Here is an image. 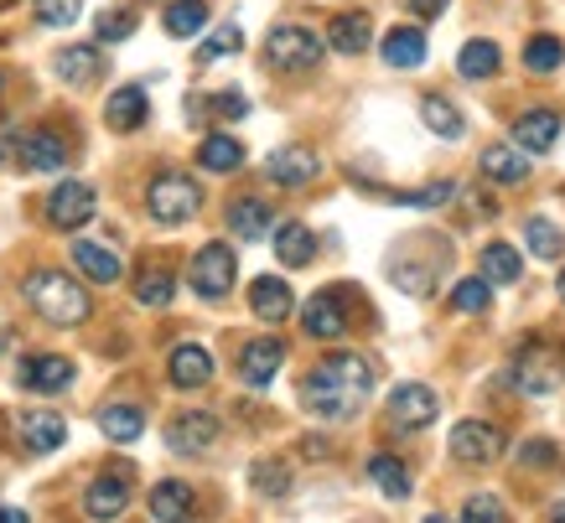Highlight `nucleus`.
<instances>
[{"instance_id":"nucleus-1","label":"nucleus","mask_w":565,"mask_h":523,"mask_svg":"<svg viewBox=\"0 0 565 523\" xmlns=\"http://www.w3.org/2000/svg\"><path fill=\"white\" fill-rule=\"evenodd\" d=\"M374 394V363L363 353H327L301 384V405L317 420H348Z\"/></svg>"},{"instance_id":"nucleus-2","label":"nucleus","mask_w":565,"mask_h":523,"mask_svg":"<svg viewBox=\"0 0 565 523\" xmlns=\"http://www.w3.org/2000/svg\"><path fill=\"white\" fill-rule=\"evenodd\" d=\"M21 296H26V306H32L42 321H52V327H84V321L94 317L88 290L63 270H32L21 280Z\"/></svg>"},{"instance_id":"nucleus-3","label":"nucleus","mask_w":565,"mask_h":523,"mask_svg":"<svg viewBox=\"0 0 565 523\" xmlns=\"http://www.w3.org/2000/svg\"><path fill=\"white\" fill-rule=\"evenodd\" d=\"M322 52H327V42L311 32V26L280 21V26H270V36H265V68H275V73H311V68H322Z\"/></svg>"},{"instance_id":"nucleus-4","label":"nucleus","mask_w":565,"mask_h":523,"mask_svg":"<svg viewBox=\"0 0 565 523\" xmlns=\"http://www.w3.org/2000/svg\"><path fill=\"white\" fill-rule=\"evenodd\" d=\"M198 207H203V186L192 182L188 171H156L151 186H146V213L167 228L198 218Z\"/></svg>"},{"instance_id":"nucleus-5","label":"nucleus","mask_w":565,"mask_h":523,"mask_svg":"<svg viewBox=\"0 0 565 523\" xmlns=\"http://www.w3.org/2000/svg\"><path fill=\"white\" fill-rule=\"evenodd\" d=\"M565 378V353H555L550 342L530 338L524 348L514 353V369H509V384L519 388V394H530V399H545V394H555Z\"/></svg>"},{"instance_id":"nucleus-6","label":"nucleus","mask_w":565,"mask_h":523,"mask_svg":"<svg viewBox=\"0 0 565 523\" xmlns=\"http://www.w3.org/2000/svg\"><path fill=\"white\" fill-rule=\"evenodd\" d=\"M234 280H239V259H234V249H228L223 238H213V244H203V249L192 254L188 286L198 290L203 301H223V296L234 290Z\"/></svg>"},{"instance_id":"nucleus-7","label":"nucleus","mask_w":565,"mask_h":523,"mask_svg":"<svg viewBox=\"0 0 565 523\" xmlns=\"http://www.w3.org/2000/svg\"><path fill=\"white\" fill-rule=\"evenodd\" d=\"M503 451H509V440H503L498 425H488V420H457L451 425V456H457L462 467H493Z\"/></svg>"},{"instance_id":"nucleus-8","label":"nucleus","mask_w":565,"mask_h":523,"mask_svg":"<svg viewBox=\"0 0 565 523\" xmlns=\"http://www.w3.org/2000/svg\"><path fill=\"white\" fill-rule=\"evenodd\" d=\"M94 213H99V192H94L88 182H57L47 192V223L52 228H63V234L84 228Z\"/></svg>"},{"instance_id":"nucleus-9","label":"nucleus","mask_w":565,"mask_h":523,"mask_svg":"<svg viewBox=\"0 0 565 523\" xmlns=\"http://www.w3.org/2000/svg\"><path fill=\"white\" fill-rule=\"evenodd\" d=\"M436 415H441V399H436V388L430 384H394L390 394V420L399 425V430H426V425H436Z\"/></svg>"},{"instance_id":"nucleus-10","label":"nucleus","mask_w":565,"mask_h":523,"mask_svg":"<svg viewBox=\"0 0 565 523\" xmlns=\"http://www.w3.org/2000/svg\"><path fill=\"white\" fill-rule=\"evenodd\" d=\"M218 436H223V425H218V415H207V409H188V415H172V420H167V446H172L177 456L213 451Z\"/></svg>"},{"instance_id":"nucleus-11","label":"nucleus","mask_w":565,"mask_h":523,"mask_svg":"<svg viewBox=\"0 0 565 523\" xmlns=\"http://www.w3.org/2000/svg\"><path fill=\"white\" fill-rule=\"evenodd\" d=\"M301 332L317 342H338L348 332V301L343 290H317L307 306H301Z\"/></svg>"},{"instance_id":"nucleus-12","label":"nucleus","mask_w":565,"mask_h":523,"mask_svg":"<svg viewBox=\"0 0 565 523\" xmlns=\"http://www.w3.org/2000/svg\"><path fill=\"white\" fill-rule=\"evenodd\" d=\"M73 378H78V369L57 353H32L17 363V384L26 388V394H63Z\"/></svg>"},{"instance_id":"nucleus-13","label":"nucleus","mask_w":565,"mask_h":523,"mask_svg":"<svg viewBox=\"0 0 565 523\" xmlns=\"http://www.w3.org/2000/svg\"><path fill=\"white\" fill-rule=\"evenodd\" d=\"M17 167L21 171H63L68 167V140L57 130H26L17 136Z\"/></svg>"},{"instance_id":"nucleus-14","label":"nucleus","mask_w":565,"mask_h":523,"mask_svg":"<svg viewBox=\"0 0 565 523\" xmlns=\"http://www.w3.org/2000/svg\"><path fill=\"white\" fill-rule=\"evenodd\" d=\"M146 119H151V94L140 84H125L104 99V125H109L115 136H136Z\"/></svg>"},{"instance_id":"nucleus-15","label":"nucleus","mask_w":565,"mask_h":523,"mask_svg":"<svg viewBox=\"0 0 565 523\" xmlns=\"http://www.w3.org/2000/svg\"><path fill=\"white\" fill-rule=\"evenodd\" d=\"M265 177H270L275 186H311L322 177V161H317V151H307V146H280V151H270V161H265Z\"/></svg>"},{"instance_id":"nucleus-16","label":"nucleus","mask_w":565,"mask_h":523,"mask_svg":"<svg viewBox=\"0 0 565 523\" xmlns=\"http://www.w3.org/2000/svg\"><path fill=\"white\" fill-rule=\"evenodd\" d=\"M125 508H130V482H125L120 472H104V477H94V482H88L84 513L94 523H115Z\"/></svg>"},{"instance_id":"nucleus-17","label":"nucleus","mask_w":565,"mask_h":523,"mask_svg":"<svg viewBox=\"0 0 565 523\" xmlns=\"http://www.w3.org/2000/svg\"><path fill=\"white\" fill-rule=\"evenodd\" d=\"M561 140V109H530L514 119V146L524 156H545Z\"/></svg>"},{"instance_id":"nucleus-18","label":"nucleus","mask_w":565,"mask_h":523,"mask_svg":"<svg viewBox=\"0 0 565 523\" xmlns=\"http://www.w3.org/2000/svg\"><path fill=\"white\" fill-rule=\"evenodd\" d=\"M280 363H286V342L280 338H255L239 353V378L249 388H270V378L280 373Z\"/></svg>"},{"instance_id":"nucleus-19","label":"nucleus","mask_w":565,"mask_h":523,"mask_svg":"<svg viewBox=\"0 0 565 523\" xmlns=\"http://www.w3.org/2000/svg\"><path fill=\"white\" fill-rule=\"evenodd\" d=\"M17 436H21L26 451L47 456V451H57V446L68 440V420H63V415H52V409H26V415L17 420Z\"/></svg>"},{"instance_id":"nucleus-20","label":"nucleus","mask_w":565,"mask_h":523,"mask_svg":"<svg viewBox=\"0 0 565 523\" xmlns=\"http://www.w3.org/2000/svg\"><path fill=\"white\" fill-rule=\"evenodd\" d=\"M167 373H172L177 388H203L218 373V363H213V353H207L203 342H177L172 357H167Z\"/></svg>"},{"instance_id":"nucleus-21","label":"nucleus","mask_w":565,"mask_h":523,"mask_svg":"<svg viewBox=\"0 0 565 523\" xmlns=\"http://www.w3.org/2000/svg\"><path fill=\"white\" fill-rule=\"evenodd\" d=\"M270 244H275V259L286 265V270H307L311 259H317V234H311L307 223H275L270 228Z\"/></svg>"},{"instance_id":"nucleus-22","label":"nucleus","mask_w":565,"mask_h":523,"mask_svg":"<svg viewBox=\"0 0 565 523\" xmlns=\"http://www.w3.org/2000/svg\"><path fill=\"white\" fill-rule=\"evenodd\" d=\"M249 311H255L259 321H270V327H280V321L296 311V296L291 286L280 280V275H255V286H249Z\"/></svg>"},{"instance_id":"nucleus-23","label":"nucleus","mask_w":565,"mask_h":523,"mask_svg":"<svg viewBox=\"0 0 565 523\" xmlns=\"http://www.w3.org/2000/svg\"><path fill=\"white\" fill-rule=\"evenodd\" d=\"M327 47L343 52V57H363V52L374 47V21L363 17V11H343V17H332V26H327Z\"/></svg>"},{"instance_id":"nucleus-24","label":"nucleus","mask_w":565,"mask_h":523,"mask_svg":"<svg viewBox=\"0 0 565 523\" xmlns=\"http://www.w3.org/2000/svg\"><path fill=\"white\" fill-rule=\"evenodd\" d=\"M52 73H57V78H63L68 88H88L104 73V52L88 47V42H78V47H63L57 57H52Z\"/></svg>"},{"instance_id":"nucleus-25","label":"nucleus","mask_w":565,"mask_h":523,"mask_svg":"<svg viewBox=\"0 0 565 523\" xmlns=\"http://www.w3.org/2000/svg\"><path fill=\"white\" fill-rule=\"evenodd\" d=\"M192 513H198V498H192L188 482L167 477V482L151 488V519L156 523H192Z\"/></svg>"},{"instance_id":"nucleus-26","label":"nucleus","mask_w":565,"mask_h":523,"mask_svg":"<svg viewBox=\"0 0 565 523\" xmlns=\"http://www.w3.org/2000/svg\"><path fill=\"white\" fill-rule=\"evenodd\" d=\"M73 270L88 275L94 286H115V280L125 275V265H120V254H115V249H104V244H88V238H78V244H73Z\"/></svg>"},{"instance_id":"nucleus-27","label":"nucleus","mask_w":565,"mask_h":523,"mask_svg":"<svg viewBox=\"0 0 565 523\" xmlns=\"http://www.w3.org/2000/svg\"><path fill=\"white\" fill-rule=\"evenodd\" d=\"M379 52H384V63L399 73H411L426 63V32L420 26H390V36L379 42Z\"/></svg>"},{"instance_id":"nucleus-28","label":"nucleus","mask_w":565,"mask_h":523,"mask_svg":"<svg viewBox=\"0 0 565 523\" xmlns=\"http://www.w3.org/2000/svg\"><path fill=\"white\" fill-rule=\"evenodd\" d=\"M390 280H394V290H405V296H430V290H436V259H415L411 249H399L390 259Z\"/></svg>"},{"instance_id":"nucleus-29","label":"nucleus","mask_w":565,"mask_h":523,"mask_svg":"<svg viewBox=\"0 0 565 523\" xmlns=\"http://www.w3.org/2000/svg\"><path fill=\"white\" fill-rule=\"evenodd\" d=\"M478 171L498 186H519L524 177H530V156L519 151V146H488L482 161H478Z\"/></svg>"},{"instance_id":"nucleus-30","label":"nucleus","mask_w":565,"mask_h":523,"mask_svg":"<svg viewBox=\"0 0 565 523\" xmlns=\"http://www.w3.org/2000/svg\"><path fill=\"white\" fill-rule=\"evenodd\" d=\"M270 228H275V213L265 198H239V203L228 207V234L255 244V238H270Z\"/></svg>"},{"instance_id":"nucleus-31","label":"nucleus","mask_w":565,"mask_h":523,"mask_svg":"<svg viewBox=\"0 0 565 523\" xmlns=\"http://www.w3.org/2000/svg\"><path fill=\"white\" fill-rule=\"evenodd\" d=\"M369 482H374L390 503H405V498L415 492V477L399 456H374V461H369Z\"/></svg>"},{"instance_id":"nucleus-32","label":"nucleus","mask_w":565,"mask_h":523,"mask_svg":"<svg viewBox=\"0 0 565 523\" xmlns=\"http://www.w3.org/2000/svg\"><path fill=\"white\" fill-rule=\"evenodd\" d=\"M198 167L213 171V177H228V171L244 167V146L234 136L213 130V136H203V146H198Z\"/></svg>"},{"instance_id":"nucleus-33","label":"nucleus","mask_w":565,"mask_h":523,"mask_svg":"<svg viewBox=\"0 0 565 523\" xmlns=\"http://www.w3.org/2000/svg\"><path fill=\"white\" fill-rule=\"evenodd\" d=\"M498 68H503V52H498V42H488V36L462 42V52H457V73H462V78L482 84V78H493Z\"/></svg>"},{"instance_id":"nucleus-34","label":"nucleus","mask_w":565,"mask_h":523,"mask_svg":"<svg viewBox=\"0 0 565 523\" xmlns=\"http://www.w3.org/2000/svg\"><path fill=\"white\" fill-rule=\"evenodd\" d=\"M99 430H104V440L130 446V440L146 436V409H136V405H104L99 409Z\"/></svg>"},{"instance_id":"nucleus-35","label":"nucleus","mask_w":565,"mask_h":523,"mask_svg":"<svg viewBox=\"0 0 565 523\" xmlns=\"http://www.w3.org/2000/svg\"><path fill=\"white\" fill-rule=\"evenodd\" d=\"M519 275H524V254L514 244H488L482 249V280L488 286H519Z\"/></svg>"},{"instance_id":"nucleus-36","label":"nucleus","mask_w":565,"mask_h":523,"mask_svg":"<svg viewBox=\"0 0 565 523\" xmlns=\"http://www.w3.org/2000/svg\"><path fill=\"white\" fill-rule=\"evenodd\" d=\"M161 26H167V36H177V42L198 36L207 26V0H172V6L161 11Z\"/></svg>"},{"instance_id":"nucleus-37","label":"nucleus","mask_w":565,"mask_h":523,"mask_svg":"<svg viewBox=\"0 0 565 523\" xmlns=\"http://www.w3.org/2000/svg\"><path fill=\"white\" fill-rule=\"evenodd\" d=\"M420 119H426L430 136H441V140H462V130H467V119L457 115V104L441 99V94H426V99H420Z\"/></svg>"},{"instance_id":"nucleus-38","label":"nucleus","mask_w":565,"mask_h":523,"mask_svg":"<svg viewBox=\"0 0 565 523\" xmlns=\"http://www.w3.org/2000/svg\"><path fill=\"white\" fill-rule=\"evenodd\" d=\"M524 68L530 73H561L565 68V42L561 36H530V42H524Z\"/></svg>"},{"instance_id":"nucleus-39","label":"nucleus","mask_w":565,"mask_h":523,"mask_svg":"<svg viewBox=\"0 0 565 523\" xmlns=\"http://www.w3.org/2000/svg\"><path fill=\"white\" fill-rule=\"evenodd\" d=\"M524 244H530V254H540V259H561V254H565L561 223H550V218H530V223H524Z\"/></svg>"},{"instance_id":"nucleus-40","label":"nucleus","mask_w":565,"mask_h":523,"mask_svg":"<svg viewBox=\"0 0 565 523\" xmlns=\"http://www.w3.org/2000/svg\"><path fill=\"white\" fill-rule=\"evenodd\" d=\"M188 115H192V119H203V115L244 119V115H249V99H244L239 88H223V94H213V99H192V104H188Z\"/></svg>"},{"instance_id":"nucleus-41","label":"nucleus","mask_w":565,"mask_h":523,"mask_svg":"<svg viewBox=\"0 0 565 523\" xmlns=\"http://www.w3.org/2000/svg\"><path fill=\"white\" fill-rule=\"evenodd\" d=\"M488 306H493V286L482 275H467L462 286L451 290V311H462V317H482Z\"/></svg>"},{"instance_id":"nucleus-42","label":"nucleus","mask_w":565,"mask_h":523,"mask_svg":"<svg viewBox=\"0 0 565 523\" xmlns=\"http://www.w3.org/2000/svg\"><path fill=\"white\" fill-rule=\"evenodd\" d=\"M136 301L140 306H172L177 301V275L172 270H146L136 280Z\"/></svg>"},{"instance_id":"nucleus-43","label":"nucleus","mask_w":565,"mask_h":523,"mask_svg":"<svg viewBox=\"0 0 565 523\" xmlns=\"http://www.w3.org/2000/svg\"><path fill=\"white\" fill-rule=\"evenodd\" d=\"M239 47H244V32H239V26H218L213 36H203V42H198V68L218 63V57H234Z\"/></svg>"},{"instance_id":"nucleus-44","label":"nucleus","mask_w":565,"mask_h":523,"mask_svg":"<svg viewBox=\"0 0 565 523\" xmlns=\"http://www.w3.org/2000/svg\"><path fill=\"white\" fill-rule=\"evenodd\" d=\"M249 482H255L265 498H286V492H291V467H286V461H255V467H249Z\"/></svg>"},{"instance_id":"nucleus-45","label":"nucleus","mask_w":565,"mask_h":523,"mask_svg":"<svg viewBox=\"0 0 565 523\" xmlns=\"http://www.w3.org/2000/svg\"><path fill=\"white\" fill-rule=\"evenodd\" d=\"M399 207H446L451 198H457V182H430V186H415V192H390Z\"/></svg>"},{"instance_id":"nucleus-46","label":"nucleus","mask_w":565,"mask_h":523,"mask_svg":"<svg viewBox=\"0 0 565 523\" xmlns=\"http://www.w3.org/2000/svg\"><path fill=\"white\" fill-rule=\"evenodd\" d=\"M457 523H509V508H503V498H493V492H472L462 503V519Z\"/></svg>"},{"instance_id":"nucleus-47","label":"nucleus","mask_w":565,"mask_h":523,"mask_svg":"<svg viewBox=\"0 0 565 523\" xmlns=\"http://www.w3.org/2000/svg\"><path fill=\"white\" fill-rule=\"evenodd\" d=\"M99 42H125V36L136 32V6H115V11H99Z\"/></svg>"},{"instance_id":"nucleus-48","label":"nucleus","mask_w":565,"mask_h":523,"mask_svg":"<svg viewBox=\"0 0 565 523\" xmlns=\"http://www.w3.org/2000/svg\"><path fill=\"white\" fill-rule=\"evenodd\" d=\"M78 11H84V0H36V26H73L78 21Z\"/></svg>"},{"instance_id":"nucleus-49","label":"nucleus","mask_w":565,"mask_h":523,"mask_svg":"<svg viewBox=\"0 0 565 523\" xmlns=\"http://www.w3.org/2000/svg\"><path fill=\"white\" fill-rule=\"evenodd\" d=\"M561 461V446L555 440H524L519 446V467H555Z\"/></svg>"},{"instance_id":"nucleus-50","label":"nucleus","mask_w":565,"mask_h":523,"mask_svg":"<svg viewBox=\"0 0 565 523\" xmlns=\"http://www.w3.org/2000/svg\"><path fill=\"white\" fill-rule=\"evenodd\" d=\"M405 6H411V11H415L420 21H436V17L446 11V6H451V0H405Z\"/></svg>"},{"instance_id":"nucleus-51","label":"nucleus","mask_w":565,"mask_h":523,"mask_svg":"<svg viewBox=\"0 0 565 523\" xmlns=\"http://www.w3.org/2000/svg\"><path fill=\"white\" fill-rule=\"evenodd\" d=\"M6 161H17V136H11V130H0V167H6Z\"/></svg>"},{"instance_id":"nucleus-52","label":"nucleus","mask_w":565,"mask_h":523,"mask_svg":"<svg viewBox=\"0 0 565 523\" xmlns=\"http://www.w3.org/2000/svg\"><path fill=\"white\" fill-rule=\"evenodd\" d=\"M0 523H32V519H26V508H0Z\"/></svg>"},{"instance_id":"nucleus-53","label":"nucleus","mask_w":565,"mask_h":523,"mask_svg":"<svg viewBox=\"0 0 565 523\" xmlns=\"http://www.w3.org/2000/svg\"><path fill=\"white\" fill-rule=\"evenodd\" d=\"M555 290H561V301H565V265H561V275H555Z\"/></svg>"},{"instance_id":"nucleus-54","label":"nucleus","mask_w":565,"mask_h":523,"mask_svg":"<svg viewBox=\"0 0 565 523\" xmlns=\"http://www.w3.org/2000/svg\"><path fill=\"white\" fill-rule=\"evenodd\" d=\"M550 519H555V523H565V503H555V513H550Z\"/></svg>"},{"instance_id":"nucleus-55","label":"nucleus","mask_w":565,"mask_h":523,"mask_svg":"<svg viewBox=\"0 0 565 523\" xmlns=\"http://www.w3.org/2000/svg\"><path fill=\"white\" fill-rule=\"evenodd\" d=\"M420 523H451V519H441V513H430V519H420Z\"/></svg>"},{"instance_id":"nucleus-56","label":"nucleus","mask_w":565,"mask_h":523,"mask_svg":"<svg viewBox=\"0 0 565 523\" xmlns=\"http://www.w3.org/2000/svg\"><path fill=\"white\" fill-rule=\"evenodd\" d=\"M11 6H17V0H0V11H11Z\"/></svg>"},{"instance_id":"nucleus-57","label":"nucleus","mask_w":565,"mask_h":523,"mask_svg":"<svg viewBox=\"0 0 565 523\" xmlns=\"http://www.w3.org/2000/svg\"><path fill=\"white\" fill-rule=\"evenodd\" d=\"M0 94H6V73H0Z\"/></svg>"}]
</instances>
